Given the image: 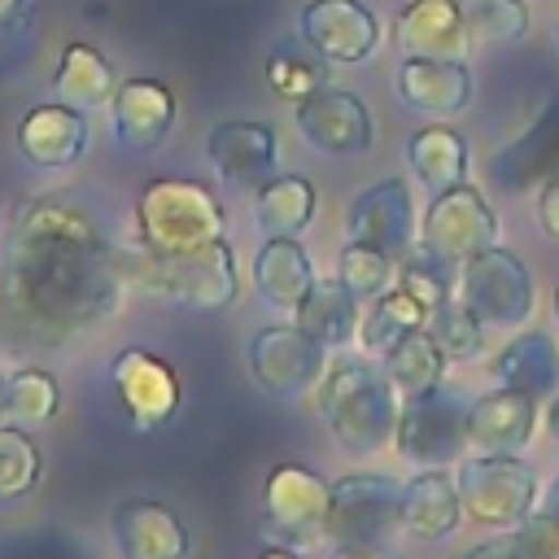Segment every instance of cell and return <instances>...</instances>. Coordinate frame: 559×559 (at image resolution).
<instances>
[{"label":"cell","mask_w":559,"mask_h":559,"mask_svg":"<svg viewBox=\"0 0 559 559\" xmlns=\"http://www.w3.org/2000/svg\"><path fill=\"white\" fill-rule=\"evenodd\" d=\"M118 240L66 197H31L0 240V341L61 349L100 332L127 301Z\"/></svg>","instance_id":"obj_1"},{"label":"cell","mask_w":559,"mask_h":559,"mask_svg":"<svg viewBox=\"0 0 559 559\" xmlns=\"http://www.w3.org/2000/svg\"><path fill=\"white\" fill-rule=\"evenodd\" d=\"M118 266H122L127 288H140L144 297L201 310V314L231 306L240 293L236 249L227 245V236L192 253H157L131 236V240H118Z\"/></svg>","instance_id":"obj_2"},{"label":"cell","mask_w":559,"mask_h":559,"mask_svg":"<svg viewBox=\"0 0 559 559\" xmlns=\"http://www.w3.org/2000/svg\"><path fill=\"white\" fill-rule=\"evenodd\" d=\"M314 406L332 432V441L345 454H380L384 445H393V428H397V389L384 376V367H376L362 354H341L328 358L323 380L314 384Z\"/></svg>","instance_id":"obj_3"},{"label":"cell","mask_w":559,"mask_h":559,"mask_svg":"<svg viewBox=\"0 0 559 559\" xmlns=\"http://www.w3.org/2000/svg\"><path fill=\"white\" fill-rule=\"evenodd\" d=\"M227 236V210L201 179L157 175L135 197V240L157 253H192Z\"/></svg>","instance_id":"obj_4"},{"label":"cell","mask_w":559,"mask_h":559,"mask_svg":"<svg viewBox=\"0 0 559 559\" xmlns=\"http://www.w3.org/2000/svg\"><path fill=\"white\" fill-rule=\"evenodd\" d=\"M463 515L485 528H515L542 502V480L520 454H463L454 463Z\"/></svg>","instance_id":"obj_5"},{"label":"cell","mask_w":559,"mask_h":559,"mask_svg":"<svg viewBox=\"0 0 559 559\" xmlns=\"http://www.w3.org/2000/svg\"><path fill=\"white\" fill-rule=\"evenodd\" d=\"M454 301L463 310H472L485 328H520L537 310V280L511 249L493 245V249L459 262Z\"/></svg>","instance_id":"obj_6"},{"label":"cell","mask_w":559,"mask_h":559,"mask_svg":"<svg viewBox=\"0 0 559 559\" xmlns=\"http://www.w3.org/2000/svg\"><path fill=\"white\" fill-rule=\"evenodd\" d=\"M393 450L419 467H445L467 454V402L454 389H428L402 397Z\"/></svg>","instance_id":"obj_7"},{"label":"cell","mask_w":559,"mask_h":559,"mask_svg":"<svg viewBox=\"0 0 559 559\" xmlns=\"http://www.w3.org/2000/svg\"><path fill=\"white\" fill-rule=\"evenodd\" d=\"M498 240H502V223H498L493 205L485 201V192L472 183L437 192L419 218V249L437 253L450 266L493 249Z\"/></svg>","instance_id":"obj_8"},{"label":"cell","mask_w":559,"mask_h":559,"mask_svg":"<svg viewBox=\"0 0 559 559\" xmlns=\"http://www.w3.org/2000/svg\"><path fill=\"white\" fill-rule=\"evenodd\" d=\"M249 376L262 393L293 402L301 393H310L323 371H328V345L314 341L310 332H301L297 323H266L249 336Z\"/></svg>","instance_id":"obj_9"},{"label":"cell","mask_w":559,"mask_h":559,"mask_svg":"<svg viewBox=\"0 0 559 559\" xmlns=\"http://www.w3.org/2000/svg\"><path fill=\"white\" fill-rule=\"evenodd\" d=\"M328 511H332V480L306 463H275L262 485V515L271 533L288 546H310L328 537Z\"/></svg>","instance_id":"obj_10"},{"label":"cell","mask_w":559,"mask_h":559,"mask_svg":"<svg viewBox=\"0 0 559 559\" xmlns=\"http://www.w3.org/2000/svg\"><path fill=\"white\" fill-rule=\"evenodd\" d=\"M293 127L314 153H328V157H358L376 140L367 100L358 92H345L332 83L293 105Z\"/></svg>","instance_id":"obj_11"},{"label":"cell","mask_w":559,"mask_h":559,"mask_svg":"<svg viewBox=\"0 0 559 559\" xmlns=\"http://www.w3.org/2000/svg\"><path fill=\"white\" fill-rule=\"evenodd\" d=\"M109 380H114V393H118L127 419L140 432L170 424L175 411H179V402H183V389H179L175 367L162 354L144 349V345H122L109 358Z\"/></svg>","instance_id":"obj_12"},{"label":"cell","mask_w":559,"mask_h":559,"mask_svg":"<svg viewBox=\"0 0 559 559\" xmlns=\"http://www.w3.org/2000/svg\"><path fill=\"white\" fill-rule=\"evenodd\" d=\"M402 480L389 472H345L332 480L328 537L336 542H384L397 528Z\"/></svg>","instance_id":"obj_13"},{"label":"cell","mask_w":559,"mask_h":559,"mask_svg":"<svg viewBox=\"0 0 559 559\" xmlns=\"http://www.w3.org/2000/svg\"><path fill=\"white\" fill-rule=\"evenodd\" d=\"M419 236V214H415V192L402 175L376 179L371 188H362L349 210H345V240L358 245H376L384 253H406Z\"/></svg>","instance_id":"obj_14"},{"label":"cell","mask_w":559,"mask_h":559,"mask_svg":"<svg viewBox=\"0 0 559 559\" xmlns=\"http://www.w3.org/2000/svg\"><path fill=\"white\" fill-rule=\"evenodd\" d=\"M92 148V122L66 100L31 105L17 122V153L31 170H70Z\"/></svg>","instance_id":"obj_15"},{"label":"cell","mask_w":559,"mask_h":559,"mask_svg":"<svg viewBox=\"0 0 559 559\" xmlns=\"http://www.w3.org/2000/svg\"><path fill=\"white\" fill-rule=\"evenodd\" d=\"M175 92L162 79H122L109 100V135L127 153H153L175 131Z\"/></svg>","instance_id":"obj_16"},{"label":"cell","mask_w":559,"mask_h":559,"mask_svg":"<svg viewBox=\"0 0 559 559\" xmlns=\"http://www.w3.org/2000/svg\"><path fill=\"white\" fill-rule=\"evenodd\" d=\"M537 397L498 384L467 402V450L472 454H524L537 437Z\"/></svg>","instance_id":"obj_17"},{"label":"cell","mask_w":559,"mask_h":559,"mask_svg":"<svg viewBox=\"0 0 559 559\" xmlns=\"http://www.w3.org/2000/svg\"><path fill=\"white\" fill-rule=\"evenodd\" d=\"M297 35L310 39L328 61L362 66L380 44V17L362 0H310L301 4Z\"/></svg>","instance_id":"obj_18"},{"label":"cell","mask_w":559,"mask_h":559,"mask_svg":"<svg viewBox=\"0 0 559 559\" xmlns=\"http://www.w3.org/2000/svg\"><path fill=\"white\" fill-rule=\"evenodd\" d=\"M205 157L223 183L253 192L280 170V135L266 122L227 118L205 135Z\"/></svg>","instance_id":"obj_19"},{"label":"cell","mask_w":559,"mask_h":559,"mask_svg":"<svg viewBox=\"0 0 559 559\" xmlns=\"http://www.w3.org/2000/svg\"><path fill=\"white\" fill-rule=\"evenodd\" d=\"M393 48L402 57L467 61L472 35H467L459 0H406L393 17Z\"/></svg>","instance_id":"obj_20"},{"label":"cell","mask_w":559,"mask_h":559,"mask_svg":"<svg viewBox=\"0 0 559 559\" xmlns=\"http://www.w3.org/2000/svg\"><path fill=\"white\" fill-rule=\"evenodd\" d=\"M109 533L122 559H188L192 537L175 507L157 498H127L109 515Z\"/></svg>","instance_id":"obj_21"},{"label":"cell","mask_w":559,"mask_h":559,"mask_svg":"<svg viewBox=\"0 0 559 559\" xmlns=\"http://www.w3.org/2000/svg\"><path fill=\"white\" fill-rule=\"evenodd\" d=\"M393 83H397V100L424 118H454L472 105L476 92L467 61H428V57H402Z\"/></svg>","instance_id":"obj_22"},{"label":"cell","mask_w":559,"mask_h":559,"mask_svg":"<svg viewBox=\"0 0 559 559\" xmlns=\"http://www.w3.org/2000/svg\"><path fill=\"white\" fill-rule=\"evenodd\" d=\"M459 524H463V498H459L454 472L450 467H419V476H411L402 485L397 528L411 533L415 542H445Z\"/></svg>","instance_id":"obj_23"},{"label":"cell","mask_w":559,"mask_h":559,"mask_svg":"<svg viewBox=\"0 0 559 559\" xmlns=\"http://www.w3.org/2000/svg\"><path fill=\"white\" fill-rule=\"evenodd\" d=\"M314 280V262L297 236H266V245L253 253V288L271 310L293 314Z\"/></svg>","instance_id":"obj_24"},{"label":"cell","mask_w":559,"mask_h":559,"mask_svg":"<svg viewBox=\"0 0 559 559\" xmlns=\"http://www.w3.org/2000/svg\"><path fill=\"white\" fill-rule=\"evenodd\" d=\"M406 166L419 179V188L432 197L445 188H459V183H467V170H472L467 135L445 122H428L406 135Z\"/></svg>","instance_id":"obj_25"},{"label":"cell","mask_w":559,"mask_h":559,"mask_svg":"<svg viewBox=\"0 0 559 559\" xmlns=\"http://www.w3.org/2000/svg\"><path fill=\"white\" fill-rule=\"evenodd\" d=\"M559 170V96L533 118L528 131H520L498 157H493V179L507 188L542 183Z\"/></svg>","instance_id":"obj_26"},{"label":"cell","mask_w":559,"mask_h":559,"mask_svg":"<svg viewBox=\"0 0 559 559\" xmlns=\"http://www.w3.org/2000/svg\"><path fill=\"white\" fill-rule=\"evenodd\" d=\"M118 83H122V79H118V70H114V61H109L100 48L83 44V39L66 44L61 57H57V70H52V92H57V100H66V105H74V109H83V114L109 109Z\"/></svg>","instance_id":"obj_27"},{"label":"cell","mask_w":559,"mask_h":559,"mask_svg":"<svg viewBox=\"0 0 559 559\" xmlns=\"http://www.w3.org/2000/svg\"><path fill=\"white\" fill-rule=\"evenodd\" d=\"M319 188L306 175H271L253 188V227L262 236H301L314 223Z\"/></svg>","instance_id":"obj_28"},{"label":"cell","mask_w":559,"mask_h":559,"mask_svg":"<svg viewBox=\"0 0 559 559\" xmlns=\"http://www.w3.org/2000/svg\"><path fill=\"white\" fill-rule=\"evenodd\" d=\"M358 319H362V301L336 275L332 280H314L310 293L293 310V323L301 332H310L314 341H323L328 349H345L358 336Z\"/></svg>","instance_id":"obj_29"},{"label":"cell","mask_w":559,"mask_h":559,"mask_svg":"<svg viewBox=\"0 0 559 559\" xmlns=\"http://www.w3.org/2000/svg\"><path fill=\"white\" fill-rule=\"evenodd\" d=\"M493 380L524 389V393H555L559 389V345L546 332H520L493 358Z\"/></svg>","instance_id":"obj_30"},{"label":"cell","mask_w":559,"mask_h":559,"mask_svg":"<svg viewBox=\"0 0 559 559\" xmlns=\"http://www.w3.org/2000/svg\"><path fill=\"white\" fill-rule=\"evenodd\" d=\"M415 328H428V310L406 293V288H384L380 297H371L367 301V310H362V319H358V349H367V354H376V358H384L402 336H411Z\"/></svg>","instance_id":"obj_31"},{"label":"cell","mask_w":559,"mask_h":559,"mask_svg":"<svg viewBox=\"0 0 559 559\" xmlns=\"http://www.w3.org/2000/svg\"><path fill=\"white\" fill-rule=\"evenodd\" d=\"M328 79H332V61L310 44V39H301V35H293V39H280L275 48H271V57H266V87L280 96V100H306L310 92H319V87H328Z\"/></svg>","instance_id":"obj_32"},{"label":"cell","mask_w":559,"mask_h":559,"mask_svg":"<svg viewBox=\"0 0 559 559\" xmlns=\"http://www.w3.org/2000/svg\"><path fill=\"white\" fill-rule=\"evenodd\" d=\"M445 349L437 345V336L428 328H415L411 336H402L389 354H384V376L393 380V389L402 397H415V393H428L445 380Z\"/></svg>","instance_id":"obj_33"},{"label":"cell","mask_w":559,"mask_h":559,"mask_svg":"<svg viewBox=\"0 0 559 559\" xmlns=\"http://www.w3.org/2000/svg\"><path fill=\"white\" fill-rule=\"evenodd\" d=\"M61 411V384L48 367L39 362H26L17 371H9V384H4V424H17V428H44L52 424Z\"/></svg>","instance_id":"obj_34"},{"label":"cell","mask_w":559,"mask_h":559,"mask_svg":"<svg viewBox=\"0 0 559 559\" xmlns=\"http://www.w3.org/2000/svg\"><path fill=\"white\" fill-rule=\"evenodd\" d=\"M44 480V450L31 428L0 424V502H22Z\"/></svg>","instance_id":"obj_35"},{"label":"cell","mask_w":559,"mask_h":559,"mask_svg":"<svg viewBox=\"0 0 559 559\" xmlns=\"http://www.w3.org/2000/svg\"><path fill=\"white\" fill-rule=\"evenodd\" d=\"M472 44L507 48L528 35V4L524 0H459Z\"/></svg>","instance_id":"obj_36"},{"label":"cell","mask_w":559,"mask_h":559,"mask_svg":"<svg viewBox=\"0 0 559 559\" xmlns=\"http://www.w3.org/2000/svg\"><path fill=\"white\" fill-rule=\"evenodd\" d=\"M336 280L358 297V301H371L380 297L384 288H393L397 280V258L376 249V245H358V240H345V249L336 253Z\"/></svg>","instance_id":"obj_37"},{"label":"cell","mask_w":559,"mask_h":559,"mask_svg":"<svg viewBox=\"0 0 559 559\" xmlns=\"http://www.w3.org/2000/svg\"><path fill=\"white\" fill-rule=\"evenodd\" d=\"M454 271H459V266H450V262H441L437 253L411 245L406 258L397 262V280H393V284L406 288V293L432 314V310H441V306L454 297Z\"/></svg>","instance_id":"obj_38"},{"label":"cell","mask_w":559,"mask_h":559,"mask_svg":"<svg viewBox=\"0 0 559 559\" xmlns=\"http://www.w3.org/2000/svg\"><path fill=\"white\" fill-rule=\"evenodd\" d=\"M428 332L437 336V345L445 349L450 362H467V358H476V354L485 349V336H489V328H485L472 310H463L454 297H450L441 310L428 314Z\"/></svg>","instance_id":"obj_39"},{"label":"cell","mask_w":559,"mask_h":559,"mask_svg":"<svg viewBox=\"0 0 559 559\" xmlns=\"http://www.w3.org/2000/svg\"><path fill=\"white\" fill-rule=\"evenodd\" d=\"M524 559H559V520L546 511H533L524 524L511 528Z\"/></svg>","instance_id":"obj_40"},{"label":"cell","mask_w":559,"mask_h":559,"mask_svg":"<svg viewBox=\"0 0 559 559\" xmlns=\"http://www.w3.org/2000/svg\"><path fill=\"white\" fill-rule=\"evenodd\" d=\"M459 559H524V550H520V542H515V533H511V528H498L493 537H485V542L467 546Z\"/></svg>","instance_id":"obj_41"},{"label":"cell","mask_w":559,"mask_h":559,"mask_svg":"<svg viewBox=\"0 0 559 559\" xmlns=\"http://www.w3.org/2000/svg\"><path fill=\"white\" fill-rule=\"evenodd\" d=\"M537 223L550 240H559V170L550 179H542V188H537Z\"/></svg>","instance_id":"obj_42"},{"label":"cell","mask_w":559,"mask_h":559,"mask_svg":"<svg viewBox=\"0 0 559 559\" xmlns=\"http://www.w3.org/2000/svg\"><path fill=\"white\" fill-rule=\"evenodd\" d=\"M328 559H397L384 542H336Z\"/></svg>","instance_id":"obj_43"},{"label":"cell","mask_w":559,"mask_h":559,"mask_svg":"<svg viewBox=\"0 0 559 559\" xmlns=\"http://www.w3.org/2000/svg\"><path fill=\"white\" fill-rule=\"evenodd\" d=\"M31 4H35V0H0V26L22 22V17L31 13Z\"/></svg>","instance_id":"obj_44"},{"label":"cell","mask_w":559,"mask_h":559,"mask_svg":"<svg viewBox=\"0 0 559 559\" xmlns=\"http://www.w3.org/2000/svg\"><path fill=\"white\" fill-rule=\"evenodd\" d=\"M537 511H546V515L559 520V476H555L550 485H542V502H537Z\"/></svg>","instance_id":"obj_45"},{"label":"cell","mask_w":559,"mask_h":559,"mask_svg":"<svg viewBox=\"0 0 559 559\" xmlns=\"http://www.w3.org/2000/svg\"><path fill=\"white\" fill-rule=\"evenodd\" d=\"M258 559H301V555H297V546H288V542H280V546H266V550H262Z\"/></svg>","instance_id":"obj_46"},{"label":"cell","mask_w":559,"mask_h":559,"mask_svg":"<svg viewBox=\"0 0 559 559\" xmlns=\"http://www.w3.org/2000/svg\"><path fill=\"white\" fill-rule=\"evenodd\" d=\"M546 428H550V437L559 441V389H555V397H550V406H546Z\"/></svg>","instance_id":"obj_47"},{"label":"cell","mask_w":559,"mask_h":559,"mask_svg":"<svg viewBox=\"0 0 559 559\" xmlns=\"http://www.w3.org/2000/svg\"><path fill=\"white\" fill-rule=\"evenodd\" d=\"M4 384H9V371H0V424H4Z\"/></svg>","instance_id":"obj_48"},{"label":"cell","mask_w":559,"mask_h":559,"mask_svg":"<svg viewBox=\"0 0 559 559\" xmlns=\"http://www.w3.org/2000/svg\"><path fill=\"white\" fill-rule=\"evenodd\" d=\"M555 314H559V288H555Z\"/></svg>","instance_id":"obj_49"},{"label":"cell","mask_w":559,"mask_h":559,"mask_svg":"<svg viewBox=\"0 0 559 559\" xmlns=\"http://www.w3.org/2000/svg\"><path fill=\"white\" fill-rule=\"evenodd\" d=\"M555 39H559V31H555Z\"/></svg>","instance_id":"obj_50"}]
</instances>
